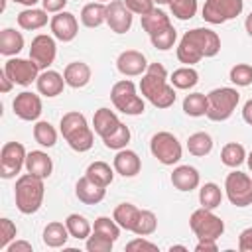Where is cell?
I'll return each instance as SVG.
<instances>
[{
    "instance_id": "cell-1",
    "label": "cell",
    "mask_w": 252,
    "mask_h": 252,
    "mask_svg": "<svg viewBox=\"0 0 252 252\" xmlns=\"http://www.w3.org/2000/svg\"><path fill=\"white\" fill-rule=\"evenodd\" d=\"M220 51V37L209 28H193L183 33L177 45V59L185 65L199 63L203 57H215Z\"/></svg>"
},
{
    "instance_id": "cell-2",
    "label": "cell",
    "mask_w": 252,
    "mask_h": 252,
    "mask_svg": "<svg viewBox=\"0 0 252 252\" xmlns=\"http://www.w3.org/2000/svg\"><path fill=\"white\" fill-rule=\"evenodd\" d=\"M142 94L156 108H169L175 102V89L167 83V71L161 63H150L140 81Z\"/></svg>"
},
{
    "instance_id": "cell-3",
    "label": "cell",
    "mask_w": 252,
    "mask_h": 252,
    "mask_svg": "<svg viewBox=\"0 0 252 252\" xmlns=\"http://www.w3.org/2000/svg\"><path fill=\"white\" fill-rule=\"evenodd\" d=\"M59 130H61L63 138L67 140V144H69L75 152H87V150L93 148L94 132H93L91 126L87 124L85 114H81V112H77V110L65 112V114L61 116Z\"/></svg>"
},
{
    "instance_id": "cell-4",
    "label": "cell",
    "mask_w": 252,
    "mask_h": 252,
    "mask_svg": "<svg viewBox=\"0 0 252 252\" xmlns=\"http://www.w3.org/2000/svg\"><path fill=\"white\" fill-rule=\"evenodd\" d=\"M43 179L32 173H24L18 177L16 187H14V199H16V207L20 213L24 215H32L35 211H39L41 203H43Z\"/></svg>"
},
{
    "instance_id": "cell-5",
    "label": "cell",
    "mask_w": 252,
    "mask_h": 252,
    "mask_svg": "<svg viewBox=\"0 0 252 252\" xmlns=\"http://www.w3.org/2000/svg\"><path fill=\"white\" fill-rule=\"evenodd\" d=\"M207 100H209V108H207L205 116L213 122H222L232 116V112L240 100V94L232 87H220V89H213L207 94Z\"/></svg>"
},
{
    "instance_id": "cell-6",
    "label": "cell",
    "mask_w": 252,
    "mask_h": 252,
    "mask_svg": "<svg viewBox=\"0 0 252 252\" xmlns=\"http://www.w3.org/2000/svg\"><path fill=\"white\" fill-rule=\"evenodd\" d=\"M110 100L116 106V110L128 114V116H138L144 112V100L136 93V85L128 79H122L112 85L110 89Z\"/></svg>"
},
{
    "instance_id": "cell-7",
    "label": "cell",
    "mask_w": 252,
    "mask_h": 252,
    "mask_svg": "<svg viewBox=\"0 0 252 252\" xmlns=\"http://www.w3.org/2000/svg\"><path fill=\"white\" fill-rule=\"evenodd\" d=\"M189 226L199 240H217L224 232V222L211 209H197L189 217Z\"/></svg>"
},
{
    "instance_id": "cell-8",
    "label": "cell",
    "mask_w": 252,
    "mask_h": 252,
    "mask_svg": "<svg viewBox=\"0 0 252 252\" xmlns=\"http://www.w3.org/2000/svg\"><path fill=\"white\" fill-rule=\"evenodd\" d=\"M150 152L163 165L177 163L181 159V154H183L179 140L171 132H165V130L163 132H156L152 136V140H150Z\"/></svg>"
},
{
    "instance_id": "cell-9",
    "label": "cell",
    "mask_w": 252,
    "mask_h": 252,
    "mask_svg": "<svg viewBox=\"0 0 252 252\" xmlns=\"http://www.w3.org/2000/svg\"><path fill=\"white\" fill-rule=\"evenodd\" d=\"M226 197L234 207L252 205V177L242 171H230L224 179Z\"/></svg>"
},
{
    "instance_id": "cell-10",
    "label": "cell",
    "mask_w": 252,
    "mask_h": 252,
    "mask_svg": "<svg viewBox=\"0 0 252 252\" xmlns=\"http://www.w3.org/2000/svg\"><path fill=\"white\" fill-rule=\"evenodd\" d=\"M242 8H244L242 0H205L203 20L209 24H224L240 16Z\"/></svg>"
},
{
    "instance_id": "cell-11",
    "label": "cell",
    "mask_w": 252,
    "mask_h": 252,
    "mask_svg": "<svg viewBox=\"0 0 252 252\" xmlns=\"http://www.w3.org/2000/svg\"><path fill=\"white\" fill-rule=\"evenodd\" d=\"M26 148L20 142H6L0 150V175L4 179L16 177L26 165Z\"/></svg>"
},
{
    "instance_id": "cell-12",
    "label": "cell",
    "mask_w": 252,
    "mask_h": 252,
    "mask_svg": "<svg viewBox=\"0 0 252 252\" xmlns=\"http://www.w3.org/2000/svg\"><path fill=\"white\" fill-rule=\"evenodd\" d=\"M4 71L14 81V85H22V87L32 85L39 77V67H37V63L33 59L12 57V59H8L4 63Z\"/></svg>"
},
{
    "instance_id": "cell-13",
    "label": "cell",
    "mask_w": 252,
    "mask_h": 252,
    "mask_svg": "<svg viewBox=\"0 0 252 252\" xmlns=\"http://www.w3.org/2000/svg\"><path fill=\"white\" fill-rule=\"evenodd\" d=\"M55 53H57V47H55V41L51 35L39 33L32 39L30 59H33L39 69H47L55 61Z\"/></svg>"
},
{
    "instance_id": "cell-14",
    "label": "cell",
    "mask_w": 252,
    "mask_h": 252,
    "mask_svg": "<svg viewBox=\"0 0 252 252\" xmlns=\"http://www.w3.org/2000/svg\"><path fill=\"white\" fill-rule=\"evenodd\" d=\"M106 24L114 33H126L132 28V12L124 0H110L106 4Z\"/></svg>"
},
{
    "instance_id": "cell-15",
    "label": "cell",
    "mask_w": 252,
    "mask_h": 252,
    "mask_svg": "<svg viewBox=\"0 0 252 252\" xmlns=\"http://www.w3.org/2000/svg\"><path fill=\"white\" fill-rule=\"evenodd\" d=\"M14 114L22 120H37L39 114H41V98L35 94V93H30V91H24L20 94H16L14 102Z\"/></svg>"
},
{
    "instance_id": "cell-16",
    "label": "cell",
    "mask_w": 252,
    "mask_h": 252,
    "mask_svg": "<svg viewBox=\"0 0 252 252\" xmlns=\"http://www.w3.org/2000/svg\"><path fill=\"white\" fill-rule=\"evenodd\" d=\"M49 26H51L53 35H55L59 41H71V39H75V35L79 33L77 18H75L71 12H65V10H63V12H57V14L51 18Z\"/></svg>"
},
{
    "instance_id": "cell-17",
    "label": "cell",
    "mask_w": 252,
    "mask_h": 252,
    "mask_svg": "<svg viewBox=\"0 0 252 252\" xmlns=\"http://www.w3.org/2000/svg\"><path fill=\"white\" fill-rule=\"evenodd\" d=\"M116 67L122 75L126 77H136V75H144L148 69V61L144 57V53L136 51V49H126L118 55L116 59Z\"/></svg>"
},
{
    "instance_id": "cell-18",
    "label": "cell",
    "mask_w": 252,
    "mask_h": 252,
    "mask_svg": "<svg viewBox=\"0 0 252 252\" xmlns=\"http://www.w3.org/2000/svg\"><path fill=\"white\" fill-rule=\"evenodd\" d=\"M104 193H106V187L94 183V181L89 179L87 175H83V177L77 181V185H75V195H77V199H79L81 203H85V205H96V203H100V201L104 199Z\"/></svg>"
},
{
    "instance_id": "cell-19",
    "label": "cell",
    "mask_w": 252,
    "mask_h": 252,
    "mask_svg": "<svg viewBox=\"0 0 252 252\" xmlns=\"http://www.w3.org/2000/svg\"><path fill=\"white\" fill-rule=\"evenodd\" d=\"M37 85V91L43 94V96H57L63 93V87L67 85L65 83V77L59 75L57 71H51V69H43L35 81Z\"/></svg>"
},
{
    "instance_id": "cell-20",
    "label": "cell",
    "mask_w": 252,
    "mask_h": 252,
    "mask_svg": "<svg viewBox=\"0 0 252 252\" xmlns=\"http://www.w3.org/2000/svg\"><path fill=\"white\" fill-rule=\"evenodd\" d=\"M142 169V161L138 158L136 152L132 150H118V154L114 156V171L120 173L122 177H134L138 175Z\"/></svg>"
},
{
    "instance_id": "cell-21",
    "label": "cell",
    "mask_w": 252,
    "mask_h": 252,
    "mask_svg": "<svg viewBox=\"0 0 252 252\" xmlns=\"http://www.w3.org/2000/svg\"><path fill=\"white\" fill-rule=\"evenodd\" d=\"M26 169L32 175H37L41 179H47L51 175V171H53V161H51V158L45 152L33 150V152H30L26 156Z\"/></svg>"
},
{
    "instance_id": "cell-22",
    "label": "cell",
    "mask_w": 252,
    "mask_h": 252,
    "mask_svg": "<svg viewBox=\"0 0 252 252\" xmlns=\"http://www.w3.org/2000/svg\"><path fill=\"white\" fill-rule=\"evenodd\" d=\"M171 183L179 191H193L199 185V171L193 165H177L171 173Z\"/></svg>"
},
{
    "instance_id": "cell-23",
    "label": "cell",
    "mask_w": 252,
    "mask_h": 252,
    "mask_svg": "<svg viewBox=\"0 0 252 252\" xmlns=\"http://www.w3.org/2000/svg\"><path fill=\"white\" fill-rule=\"evenodd\" d=\"M63 77H65V83L73 89H83L89 81H91V67L83 61H73L65 67L63 71Z\"/></svg>"
},
{
    "instance_id": "cell-24",
    "label": "cell",
    "mask_w": 252,
    "mask_h": 252,
    "mask_svg": "<svg viewBox=\"0 0 252 252\" xmlns=\"http://www.w3.org/2000/svg\"><path fill=\"white\" fill-rule=\"evenodd\" d=\"M120 120L118 116L110 110V108H98L93 116V128H94V134H98L100 138L108 136L110 132H114L118 128Z\"/></svg>"
},
{
    "instance_id": "cell-25",
    "label": "cell",
    "mask_w": 252,
    "mask_h": 252,
    "mask_svg": "<svg viewBox=\"0 0 252 252\" xmlns=\"http://www.w3.org/2000/svg\"><path fill=\"white\" fill-rule=\"evenodd\" d=\"M24 47V35L14 28H4L0 32V53L6 57L18 55Z\"/></svg>"
},
{
    "instance_id": "cell-26",
    "label": "cell",
    "mask_w": 252,
    "mask_h": 252,
    "mask_svg": "<svg viewBox=\"0 0 252 252\" xmlns=\"http://www.w3.org/2000/svg\"><path fill=\"white\" fill-rule=\"evenodd\" d=\"M69 236L71 234L67 230V224L57 222V220L49 222L43 228V244L49 246V248H61V246H65V242H67Z\"/></svg>"
},
{
    "instance_id": "cell-27",
    "label": "cell",
    "mask_w": 252,
    "mask_h": 252,
    "mask_svg": "<svg viewBox=\"0 0 252 252\" xmlns=\"http://www.w3.org/2000/svg\"><path fill=\"white\" fill-rule=\"evenodd\" d=\"M81 22L87 28H98L106 22V4L104 2H91L81 10Z\"/></svg>"
},
{
    "instance_id": "cell-28",
    "label": "cell",
    "mask_w": 252,
    "mask_h": 252,
    "mask_svg": "<svg viewBox=\"0 0 252 252\" xmlns=\"http://www.w3.org/2000/svg\"><path fill=\"white\" fill-rule=\"evenodd\" d=\"M47 24V12L45 10H37V8H28V10H22L18 14V26L22 30H28V32H33V30H39Z\"/></svg>"
},
{
    "instance_id": "cell-29",
    "label": "cell",
    "mask_w": 252,
    "mask_h": 252,
    "mask_svg": "<svg viewBox=\"0 0 252 252\" xmlns=\"http://www.w3.org/2000/svg\"><path fill=\"white\" fill-rule=\"evenodd\" d=\"M140 18H142V28H144V32H148L150 35H154V33L165 30L167 26H171L169 16H167L165 12H161V10H158V8H154L152 12L140 16Z\"/></svg>"
},
{
    "instance_id": "cell-30",
    "label": "cell",
    "mask_w": 252,
    "mask_h": 252,
    "mask_svg": "<svg viewBox=\"0 0 252 252\" xmlns=\"http://www.w3.org/2000/svg\"><path fill=\"white\" fill-rule=\"evenodd\" d=\"M138 217H140V209L132 203H120L112 213V219L120 224V228H126V230L134 228Z\"/></svg>"
},
{
    "instance_id": "cell-31",
    "label": "cell",
    "mask_w": 252,
    "mask_h": 252,
    "mask_svg": "<svg viewBox=\"0 0 252 252\" xmlns=\"http://www.w3.org/2000/svg\"><path fill=\"white\" fill-rule=\"evenodd\" d=\"M85 175L89 179H93L94 183L102 185V187H108L112 183V179H114V171H112V167L106 161H93V163H89Z\"/></svg>"
},
{
    "instance_id": "cell-32",
    "label": "cell",
    "mask_w": 252,
    "mask_h": 252,
    "mask_svg": "<svg viewBox=\"0 0 252 252\" xmlns=\"http://www.w3.org/2000/svg\"><path fill=\"white\" fill-rule=\"evenodd\" d=\"M199 83V73L191 67V65H185V67H179L171 73V85L175 89H193L195 85Z\"/></svg>"
},
{
    "instance_id": "cell-33",
    "label": "cell",
    "mask_w": 252,
    "mask_h": 252,
    "mask_svg": "<svg viewBox=\"0 0 252 252\" xmlns=\"http://www.w3.org/2000/svg\"><path fill=\"white\" fill-rule=\"evenodd\" d=\"M246 159V150L238 142H228L220 150V161L228 167H238Z\"/></svg>"
},
{
    "instance_id": "cell-34",
    "label": "cell",
    "mask_w": 252,
    "mask_h": 252,
    "mask_svg": "<svg viewBox=\"0 0 252 252\" xmlns=\"http://www.w3.org/2000/svg\"><path fill=\"white\" fill-rule=\"evenodd\" d=\"M207 108H209V100H207V94L203 93H191L183 98V112L189 116H195V118L205 116Z\"/></svg>"
},
{
    "instance_id": "cell-35",
    "label": "cell",
    "mask_w": 252,
    "mask_h": 252,
    "mask_svg": "<svg viewBox=\"0 0 252 252\" xmlns=\"http://www.w3.org/2000/svg\"><path fill=\"white\" fill-rule=\"evenodd\" d=\"M187 150H189V154H193L197 158H203V156L211 154V150H213V138L207 132H195L187 140Z\"/></svg>"
},
{
    "instance_id": "cell-36",
    "label": "cell",
    "mask_w": 252,
    "mask_h": 252,
    "mask_svg": "<svg viewBox=\"0 0 252 252\" xmlns=\"http://www.w3.org/2000/svg\"><path fill=\"white\" fill-rule=\"evenodd\" d=\"M65 224H67L69 234H71L73 238H77V240H83V238H89V236H91L93 226H91V222H89L83 215H77V213L69 215V217L65 219Z\"/></svg>"
},
{
    "instance_id": "cell-37",
    "label": "cell",
    "mask_w": 252,
    "mask_h": 252,
    "mask_svg": "<svg viewBox=\"0 0 252 252\" xmlns=\"http://www.w3.org/2000/svg\"><path fill=\"white\" fill-rule=\"evenodd\" d=\"M33 140L43 148H51L57 142V132L47 120H39L33 126Z\"/></svg>"
},
{
    "instance_id": "cell-38",
    "label": "cell",
    "mask_w": 252,
    "mask_h": 252,
    "mask_svg": "<svg viewBox=\"0 0 252 252\" xmlns=\"http://www.w3.org/2000/svg\"><path fill=\"white\" fill-rule=\"evenodd\" d=\"M222 201V193H220V187L217 183H205L201 189H199V203L201 207L205 209H217Z\"/></svg>"
},
{
    "instance_id": "cell-39",
    "label": "cell",
    "mask_w": 252,
    "mask_h": 252,
    "mask_svg": "<svg viewBox=\"0 0 252 252\" xmlns=\"http://www.w3.org/2000/svg\"><path fill=\"white\" fill-rule=\"evenodd\" d=\"M102 142H104V146L108 150H124L128 146V142H130V128L120 122L114 132H110L108 136L102 138Z\"/></svg>"
},
{
    "instance_id": "cell-40",
    "label": "cell",
    "mask_w": 252,
    "mask_h": 252,
    "mask_svg": "<svg viewBox=\"0 0 252 252\" xmlns=\"http://www.w3.org/2000/svg\"><path fill=\"white\" fill-rule=\"evenodd\" d=\"M156 228H158V219H156V215H154L152 211H140V217H138V220H136L132 232L138 234V236H148V234H154Z\"/></svg>"
},
{
    "instance_id": "cell-41",
    "label": "cell",
    "mask_w": 252,
    "mask_h": 252,
    "mask_svg": "<svg viewBox=\"0 0 252 252\" xmlns=\"http://www.w3.org/2000/svg\"><path fill=\"white\" fill-rule=\"evenodd\" d=\"M150 39H152V45H154L156 49L167 51V49L173 47V43H175V39H177V32H175L173 26H167L165 30H161V32L150 35Z\"/></svg>"
},
{
    "instance_id": "cell-42",
    "label": "cell",
    "mask_w": 252,
    "mask_h": 252,
    "mask_svg": "<svg viewBox=\"0 0 252 252\" xmlns=\"http://www.w3.org/2000/svg\"><path fill=\"white\" fill-rule=\"evenodd\" d=\"M169 8L177 20H191L197 14V0H171Z\"/></svg>"
},
{
    "instance_id": "cell-43",
    "label": "cell",
    "mask_w": 252,
    "mask_h": 252,
    "mask_svg": "<svg viewBox=\"0 0 252 252\" xmlns=\"http://www.w3.org/2000/svg\"><path fill=\"white\" fill-rule=\"evenodd\" d=\"M93 230L98 232V234L108 236L110 240H116V238L120 236V224H118L114 219H108V217H98V219H94Z\"/></svg>"
},
{
    "instance_id": "cell-44",
    "label": "cell",
    "mask_w": 252,
    "mask_h": 252,
    "mask_svg": "<svg viewBox=\"0 0 252 252\" xmlns=\"http://www.w3.org/2000/svg\"><path fill=\"white\" fill-rule=\"evenodd\" d=\"M228 79L236 87H248V85H252V65H248V63H236L230 69Z\"/></svg>"
},
{
    "instance_id": "cell-45",
    "label": "cell",
    "mask_w": 252,
    "mask_h": 252,
    "mask_svg": "<svg viewBox=\"0 0 252 252\" xmlns=\"http://www.w3.org/2000/svg\"><path fill=\"white\" fill-rule=\"evenodd\" d=\"M114 246V240H110L104 234H98L93 230V234L87 238V250L89 252H110Z\"/></svg>"
},
{
    "instance_id": "cell-46",
    "label": "cell",
    "mask_w": 252,
    "mask_h": 252,
    "mask_svg": "<svg viewBox=\"0 0 252 252\" xmlns=\"http://www.w3.org/2000/svg\"><path fill=\"white\" fill-rule=\"evenodd\" d=\"M18 228L10 219H0V250H6V246L16 238Z\"/></svg>"
},
{
    "instance_id": "cell-47",
    "label": "cell",
    "mask_w": 252,
    "mask_h": 252,
    "mask_svg": "<svg viewBox=\"0 0 252 252\" xmlns=\"http://www.w3.org/2000/svg\"><path fill=\"white\" fill-rule=\"evenodd\" d=\"M126 252H158V244L144 240V238H134L124 246Z\"/></svg>"
},
{
    "instance_id": "cell-48",
    "label": "cell",
    "mask_w": 252,
    "mask_h": 252,
    "mask_svg": "<svg viewBox=\"0 0 252 252\" xmlns=\"http://www.w3.org/2000/svg\"><path fill=\"white\" fill-rule=\"evenodd\" d=\"M124 4L128 6V10L132 14H138V16H144L148 12L154 10V0H124Z\"/></svg>"
},
{
    "instance_id": "cell-49",
    "label": "cell",
    "mask_w": 252,
    "mask_h": 252,
    "mask_svg": "<svg viewBox=\"0 0 252 252\" xmlns=\"http://www.w3.org/2000/svg\"><path fill=\"white\" fill-rule=\"evenodd\" d=\"M238 250L240 252H252V226L244 228L238 236Z\"/></svg>"
},
{
    "instance_id": "cell-50",
    "label": "cell",
    "mask_w": 252,
    "mask_h": 252,
    "mask_svg": "<svg viewBox=\"0 0 252 252\" xmlns=\"http://www.w3.org/2000/svg\"><path fill=\"white\" fill-rule=\"evenodd\" d=\"M6 252H33L32 244L26 242V240H12L8 246H6Z\"/></svg>"
},
{
    "instance_id": "cell-51",
    "label": "cell",
    "mask_w": 252,
    "mask_h": 252,
    "mask_svg": "<svg viewBox=\"0 0 252 252\" xmlns=\"http://www.w3.org/2000/svg\"><path fill=\"white\" fill-rule=\"evenodd\" d=\"M43 2V10L45 12H63V8L67 6V0H41Z\"/></svg>"
},
{
    "instance_id": "cell-52",
    "label": "cell",
    "mask_w": 252,
    "mask_h": 252,
    "mask_svg": "<svg viewBox=\"0 0 252 252\" xmlns=\"http://www.w3.org/2000/svg\"><path fill=\"white\" fill-rule=\"evenodd\" d=\"M217 240H199L195 252H217Z\"/></svg>"
},
{
    "instance_id": "cell-53",
    "label": "cell",
    "mask_w": 252,
    "mask_h": 252,
    "mask_svg": "<svg viewBox=\"0 0 252 252\" xmlns=\"http://www.w3.org/2000/svg\"><path fill=\"white\" fill-rule=\"evenodd\" d=\"M12 85H14V81L6 75V71L2 69L0 71V93H10L12 91Z\"/></svg>"
},
{
    "instance_id": "cell-54",
    "label": "cell",
    "mask_w": 252,
    "mask_h": 252,
    "mask_svg": "<svg viewBox=\"0 0 252 252\" xmlns=\"http://www.w3.org/2000/svg\"><path fill=\"white\" fill-rule=\"evenodd\" d=\"M242 118H244L246 124L252 126V98L246 100V104H244V108H242Z\"/></svg>"
},
{
    "instance_id": "cell-55",
    "label": "cell",
    "mask_w": 252,
    "mask_h": 252,
    "mask_svg": "<svg viewBox=\"0 0 252 252\" xmlns=\"http://www.w3.org/2000/svg\"><path fill=\"white\" fill-rule=\"evenodd\" d=\"M244 28H246V32H248V35L252 37V12L246 16V22H244Z\"/></svg>"
},
{
    "instance_id": "cell-56",
    "label": "cell",
    "mask_w": 252,
    "mask_h": 252,
    "mask_svg": "<svg viewBox=\"0 0 252 252\" xmlns=\"http://www.w3.org/2000/svg\"><path fill=\"white\" fill-rule=\"evenodd\" d=\"M12 2H18V4H24V6L32 8V6H33V4H37L39 0H12Z\"/></svg>"
},
{
    "instance_id": "cell-57",
    "label": "cell",
    "mask_w": 252,
    "mask_h": 252,
    "mask_svg": "<svg viewBox=\"0 0 252 252\" xmlns=\"http://www.w3.org/2000/svg\"><path fill=\"white\" fill-rule=\"evenodd\" d=\"M169 252H187V248L181 244H173V246H169Z\"/></svg>"
},
{
    "instance_id": "cell-58",
    "label": "cell",
    "mask_w": 252,
    "mask_h": 252,
    "mask_svg": "<svg viewBox=\"0 0 252 252\" xmlns=\"http://www.w3.org/2000/svg\"><path fill=\"white\" fill-rule=\"evenodd\" d=\"M246 159H248V167H250V169H252V152H250V154H248V158H246Z\"/></svg>"
},
{
    "instance_id": "cell-59",
    "label": "cell",
    "mask_w": 252,
    "mask_h": 252,
    "mask_svg": "<svg viewBox=\"0 0 252 252\" xmlns=\"http://www.w3.org/2000/svg\"><path fill=\"white\" fill-rule=\"evenodd\" d=\"M4 8H6V0H0V12H4Z\"/></svg>"
},
{
    "instance_id": "cell-60",
    "label": "cell",
    "mask_w": 252,
    "mask_h": 252,
    "mask_svg": "<svg viewBox=\"0 0 252 252\" xmlns=\"http://www.w3.org/2000/svg\"><path fill=\"white\" fill-rule=\"evenodd\" d=\"M154 2H156V4H169L171 0H154Z\"/></svg>"
},
{
    "instance_id": "cell-61",
    "label": "cell",
    "mask_w": 252,
    "mask_h": 252,
    "mask_svg": "<svg viewBox=\"0 0 252 252\" xmlns=\"http://www.w3.org/2000/svg\"><path fill=\"white\" fill-rule=\"evenodd\" d=\"M96 2H106V0H96Z\"/></svg>"
}]
</instances>
